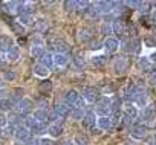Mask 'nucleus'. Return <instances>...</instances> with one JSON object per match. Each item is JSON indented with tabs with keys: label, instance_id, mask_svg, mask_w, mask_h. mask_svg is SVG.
I'll return each instance as SVG.
<instances>
[{
	"label": "nucleus",
	"instance_id": "43",
	"mask_svg": "<svg viewBox=\"0 0 156 145\" xmlns=\"http://www.w3.org/2000/svg\"><path fill=\"white\" fill-rule=\"evenodd\" d=\"M12 29H14L16 34H23V32H25V26H22L19 22H14V23H12Z\"/></svg>",
	"mask_w": 156,
	"mask_h": 145
},
{
	"label": "nucleus",
	"instance_id": "44",
	"mask_svg": "<svg viewBox=\"0 0 156 145\" xmlns=\"http://www.w3.org/2000/svg\"><path fill=\"white\" fill-rule=\"evenodd\" d=\"M37 105H38V109H43V110H48V105H49V101H48L46 98H41V99H38V101H37Z\"/></svg>",
	"mask_w": 156,
	"mask_h": 145
},
{
	"label": "nucleus",
	"instance_id": "19",
	"mask_svg": "<svg viewBox=\"0 0 156 145\" xmlns=\"http://www.w3.org/2000/svg\"><path fill=\"white\" fill-rule=\"evenodd\" d=\"M32 119H35L37 122L40 124H44L48 121V110H43V109H37L32 112Z\"/></svg>",
	"mask_w": 156,
	"mask_h": 145
},
{
	"label": "nucleus",
	"instance_id": "3",
	"mask_svg": "<svg viewBox=\"0 0 156 145\" xmlns=\"http://www.w3.org/2000/svg\"><path fill=\"white\" fill-rule=\"evenodd\" d=\"M86 102H97L100 99V90L95 87H86L83 89V96H81Z\"/></svg>",
	"mask_w": 156,
	"mask_h": 145
},
{
	"label": "nucleus",
	"instance_id": "48",
	"mask_svg": "<svg viewBox=\"0 0 156 145\" xmlns=\"http://www.w3.org/2000/svg\"><path fill=\"white\" fill-rule=\"evenodd\" d=\"M38 145H54V140L51 137H41L38 140Z\"/></svg>",
	"mask_w": 156,
	"mask_h": 145
},
{
	"label": "nucleus",
	"instance_id": "11",
	"mask_svg": "<svg viewBox=\"0 0 156 145\" xmlns=\"http://www.w3.org/2000/svg\"><path fill=\"white\" fill-rule=\"evenodd\" d=\"M54 112L57 113L58 118H67L70 115V105H67L66 102H60V104L55 105Z\"/></svg>",
	"mask_w": 156,
	"mask_h": 145
},
{
	"label": "nucleus",
	"instance_id": "20",
	"mask_svg": "<svg viewBox=\"0 0 156 145\" xmlns=\"http://www.w3.org/2000/svg\"><path fill=\"white\" fill-rule=\"evenodd\" d=\"M69 63V57L66 54H54V66L64 67Z\"/></svg>",
	"mask_w": 156,
	"mask_h": 145
},
{
	"label": "nucleus",
	"instance_id": "10",
	"mask_svg": "<svg viewBox=\"0 0 156 145\" xmlns=\"http://www.w3.org/2000/svg\"><path fill=\"white\" fill-rule=\"evenodd\" d=\"M97 125H98V128H101L103 131H109V130L113 128V124H112L110 116H100V118L97 119Z\"/></svg>",
	"mask_w": 156,
	"mask_h": 145
},
{
	"label": "nucleus",
	"instance_id": "5",
	"mask_svg": "<svg viewBox=\"0 0 156 145\" xmlns=\"http://www.w3.org/2000/svg\"><path fill=\"white\" fill-rule=\"evenodd\" d=\"M103 47L106 50V54H115L118 49H119V41L118 38H113V37H107L103 43Z\"/></svg>",
	"mask_w": 156,
	"mask_h": 145
},
{
	"label": "nucleus",
	"instance_id": "12",
	"mask_svg": "<svg viewBox=\"0 0 156 145\" xmlns=\"http://www.w3.org/2000/svg\"><path fill=\"white\" fill-rule=\"evenodd\" d=\"M6 118H8V122H9V125H11V127H19V125H23V121H25V116L19 115L17 112L9 113Z\"/></svg>",
	"mask_w": 156,
	"mask_h": 145
},
{
	"label": "nucleus",
	"instance_id": "2",
	"mask_svg": "<svg viewBox=\"0 0 156 145\" xmlns=\"http://www.w3.org/2000/svg\"><path fill=\"white\" fill-rule=\"evenodd\" d=\"M95 113L100 115V116H110V101H109L106 96H104L103 99H98V101H97Z\"/></svg>",
	"mask_w": 156,
	"mask_h": 145
},
{
	"label": "nucleus",
	"instance_id": "38",
	"mask_svg": "<svg viewBox=\"0 0 156 145\" xmlns=\"http://www.w3.org/2000/svg\"><path fill=\"white\" fill-rule=\"evenodd\" d=\"M12 107H14V104H12V101H11L9 98L0 99V109H2V110H9V109H12Z\"/></svg>",
	"mask_w": 156,
	"mask_h": 145
},
{
	"label": "nucleus",
	"instance_id": "58",
	"mask_svg": "<svg viewBox=\"0 0 156 145\" xmlns=\"http://www.w3.org/2000/svg\"><path fill=\"white\" fill-rule=\"evenodd\" d=\"M3 64H5V57H3V55H0V67H2Z\"/></svg>",
	"mask_w": 156,
	"mask_h": 145
},
{
	"label": "nucleus",
	"instance_id": "45",
	"mask_svg": "<svg viewBox=\"0 0 156 145\" xmlns=\"http://www.w3.org/2000/svg\"><path fill=\"white\" fill-rule=\"evenodd\" d=\"M32 46H44V40L41 38V37H38V35H35L34 38H32Z\"/></svg>",
	"mask_w": 156,
	"mask_h": 145
},
{
	"label": "nucleus",
	"instance_id": "52",
	"mask_svg": "<svg viewBox=\"0 0 156 145\" xmlns=\"http://www.w3.org/2000/svg\"><path fill=\"white\" fill-rule=\"evenodd\" d=\"M112 93H113V89H112L110 86H109V87H106V89L103 90V95H104V96H107V95H112Z\"/></svg>",
	"mask_w": 156,
	"mask_h": 145
},
{
	"label": "nucleus",
	"instance_id": "60",
	"mask_svg": "<svg viewBox=\"0 0 156 145\" xmlns=\"http://www.w3.org/2000/svg\"><path fill=\"white\" fill-rule=\"evenodd\" d=\"M16 145H26V143H22V142H19V143H16Z\"/></svg>",
	"mask_w": 156,
	"mask_h": 145
},
{
	"label": "nucleus",
	"instance_id": "32",
	"mask_svg": "<svg viewBox=\"0 0 156 145\" xmlns=\"http://www.w3.org/2000/svg\"><path fill=\"white\" fill-rule=\"evenodd\" d=\"M73 64L78 67V69H83L86 66V60H84V55L83 54H76L73 57Z\"/></svg>",
	"mask_w": 156,
	"mask_h": 145
},
{
	"label": "nucleus",
	"instance_id": "31",
	"mask_svg": "<svg viewBox=\"0 0 156 145\" xmlns=\"http://www.w3.org/2000/svg\"><path fill=\"white\" fill-rule=\"evenodd\" d=\"M19 23L22 25V26H32L34 23H35V20H34V17L32 16H20V19H19Z\"/></svg>",
	"mask_w": 156,
	"mask_h": 145
},
{
	"label": "nucleus",
	"instance_id": "1",
	"mask_svg": "<svg viewBox=\"0 0 156 145\" xmlns=\"http://www.w3.org/2000/svg\"><path fill=\"white\" fill-rule=\"evenodd\" d=\"M16 112L19 113V115H28V113H31L32 112V109H34V102H32V99H29V98H22L16 105Z\"/></svg>",
	"mask_w": 156,
	"mask_h": 145
},
{
	"label": "nucleus",
	"instance_id": "14",
	"mask_svg": "<svg viewBox=\"0 0 156 145\" xmlns=\"http://www.w3.org/2000/svg\"><path fill=\"white\" fill-rule=\"evenodd\" d=\"M113 70L116 72V74H122V72H126L127 70V60L124 57L115 58V61H113Z\"/></svg>",
	"mask_w": 156,
	"mask_h": 145
},
{
	"label": "nucleus",
	"instance_id": "47",
	"mask_svg": "<svg viewBox=\"0 0 156 145\" xmlns=\"http://www.w3.org/2000/svg\"><path fill=\"white\" fill-rule=\"evenodd\" d=\"M148 6H150L148 2H141L139 6H138V11H139V12H147V11H148Z\"/></svg>",
	"mask_w": 156,
	"mask_h": 145
},
{
	"label": "nucleus",
	"instance_id": "53",
	"mask_svg": "<svg viewBox=\"0 0 156 145\" xmlns=\"http://www.w3.org/2000/svg\"><path fill=\"white\" fill-rule=\"evenodd\" d=\"M147 145H156V134H154V136H151V137L147 140Z\"/></svg>",
	"mask_w": 156,
	"mask_h": 145
},
{
	"label": "nucleus",
	"instance_id": "24",
	"mask_svg": "<svg viewBox=\"0 0 156 145\" xmlns=\"http://www.w3.org/2000/svg\"><path fill=\"white\" fill-rule=\"evenodd\" d=\"M138 66L144 70V72H148V70H151L153 69V63L148 60V57H141L139 60H138Z\"/></svg>",
	"mask_w": 156,
	"mask_h": 145
},
{
	"label": "nucleus",
	"instance_id": "56",
	"mask_svg": "<svg viewBox=\"0 0 156 145\" xmlns=\"http://www.w3.org/2000/svg\"><path fill=\"white\" fill-rule=\"evenodd\" d=\"M150 17H151V20H153V22L156 23V8H154V9L151 11V14H150Z\"/></svg>",
	"mask_w": 156,
	"mask_h": 145
},
{
	"label": "nucleus",
	"instance_id": "28",
	"mask_svg": "<svg viewBox=\"0 0 156 145\" xmlns=\"http://www.w3.org/2000/svg\"><path fill=\"white\" fill-rule=\"evenodd\" d=\"M14 131H16V127H3L0 128V137L2 139H9L11 136H14Z\"/></svg>",
	"mask_w": 156,
	"mask_h": 145
},
{
	"label": "nucleus",
	"instance_id": "34",
	"mask_svg": "<svg viewBox=\"0 0 156 145\" xmlns=\"http://www.w3.org/2000/svg\"><path fill=\"white\" fill-rule=\"evenodd\" d=\"M31 54H32L34 58H38V60H40V58L44 55V47H41V46H32Z\"/></svg>",
	"mask_w": 156,
	"mask_h": 145
},
{
	"label": "nucleus",
	"instance_id": "6",
	"mask_svg": "<svg viewBox=\"0 0 156 145\" xmlns=\"http://www.w3.org/2000/svg\"><path fill=\"white\" fill-rule=\"evenodd\" d=\"M14 136H16V139H17L19 142L25 143V142L29 140V137H31V131H29L25 125H19V127H16Z\"/></svg>",
	"mask_w": 156,
	"mask_h": 145
},
{
	"label": "nucleus",
	"instance_id": "8",
	"mask_svg": "<svg viewBox=\"0 0 156 145\" xmlns=\"http://www.w3.org/2000/svg\"><path fill=\"white\" fill-rule=\"evenodd\" d=\"M138 116H141V121H144V122L151 121L154 118V109H153V105L151 104H147L145 107H142V110H141V113Z\"/></svg>",
	"mask_w": 156,
	"mask_h": 145
},
{
	"label": "nucleus",
	"instance_id": "21",
	"mask_svg": "<svg viewBox=\"0 0 156 145\" xmlns=\"http://www.w3.org/2000/svg\"><path fill=\"white\" fill-rule=\"evenodd\" d=\"M12 46H14V41H12L9 37H6V35H2V37H0V50H2V52L6 54Z\"/></svg>",
	"mask_w": 156,
	"mask_h": 145
},
{
	"label": "nucleus",
	"instance_id": "49",
	"mask_svg": "<svg viewBox=\"0 0 156 145\" xmlns=\"http://www.w3.org/2000/svg\"><path fill=\"white\" fill-rule=\"evenodd\" d=\"M73 107H76V109H83V110H84V107H86V101L80 96V98H78V101L75 102V105H73Z\"/></svg>",
	"mask_w": 156,
	"mask_h": 145
},
{
	"label": "nucleus",
	"instance_id": "42",
	"mask_svg": "<svg viewBox=\"0 0 156 145\" xmlns=\"http://www.w3.org/2000/svg\"><path fill=\"white\" fill-rule=\"evenodd\" d=\"M51 90H52V83H51V81H44V83L40 84V92H41V93H44V92L49 93Z\"/></svg>",
	"mask_w": 156,
	"mask_h": 145
},
{
	"label": "nucleus",
	"instance_id": "16",
	"mask_svg": "<svg viewBox=\"0 0 156 145\" xmlns=\"http://www.w3.org/2000/svg\"><path fill=\"white\" fill-rule=\"evenodd\" d=\"M92 37H94V34L89 28H83V29L78 31V40H80L81 43H89L92 40Z\"/></svg>",
	"mask_w": 156,
	"mask_h": 145
},
{
	"label": "nucleus",
	"instance_id": "41",
	"mask_svg": "<svg viewBox=\"0 0 156 145\" xmlns=\"http://www.w3.org/2000/svg\"><path fill=\"white\" fill-rule=\"evenodd\" d=\"M73 142H75V145H87V143H89V140H87V137H86L84 134H78V136H75Z\"/></svg>",
	"mask_w": 156,
	"mask_h": 145
},
{
	"label": "nucleus",
	"instance_id": "27",
	"mask_svg": "<svg viewBox=\"0 0 156 145\" xmlns=\"http://www.w3.org/2000/svg\"><path fill=\"white\" fill-rule=\"evenodd\" d=\"M107 63V55H94L92 57V64L95 66V67H103L104 64Z\"/></svg>",
	"mask_w": 156,
	"mask_h": 145
},
{
	"label": "nucleus",
	"instance_id": "55",
	"mask_svg": "<svg viewBox=\"0 0 156 145\" xmlns=\"http://www.w3.org/2000/svg\"><path fill=\"white\" fill-rule=\"evenodd\" d=\"M148 60H150V61L154 64V63H156V52H154V54H151V55L148 57Z\"/></svg>",
	"mask_w": 156,
	"mask_h": 145
},
{
	"label": "nucleus",
	"instance_id": "51",
	"mask_svg": "<svg viewBox=\"0 0 156 145\" xmlns=\"http://www.w3.org/2000/svg\"><path fill=\"white\" fill-rule=\"evenodd\" d=\"M148 83H150V84H153V86H156V70H154L153 74L150 75V78H148Z\"/></svg>",
	"mask_w": 156,
	"mask_h": 145
},
{
	"label": "nucleus",
	"instance_id": "13",
	"mask_svg": "<svg viewBox=\"0 0 156 145\" xmlns=\"http://www.w3.org/2000/svg\"><path fill=\"white\" fill-rule=\"evenodd\" d=\"M63 131H64V127L60 122H54L52 125L48 127V133H49L51 137H58V136L63 134Z\"/></svg>",
	"mask_w": 156,
	"mask_h": 145
},
{
	"label": "nucleus",
	"instance_id": "18",
	"mask_svg": "<svg viewBox=\"0 0 156 145\" xmlns=\"http://www.w3.org/2000/svg\"><path fill=\"white\" fill-rule=\"evenodd\" d=\"M40 64L41 66H44L48 70H51L52 67H54V54H51V52H44V55L40 58Z\"/></svg>",
	"mask_w": 156,
	"mask_h": 145
},
{
	"label": "nucleus",
	"instance_id": "59",
	"mask_svg": "<svg viewBox=\"0 0 156 145\" xmlns=\"http://www.w3.org/2000/svg\"><path fill=\"white\" fill-rule=\"evenodd\" d=\"M5 87V81H3V78L0 77V89H3Z\"/></svg>",
	"mask_w": 156,
	"mask_h": 145
},
{
	"label": "nucleus",
	"instance_id": "22",
	"mask_svg": "<svg viewBox=\"0 0 156 145\" xmlns=\"http://www.w3.org/2000/svg\"><path fill=\"white\" fill-rule=\"evenodd\" d=\"M78 98H80V95H78L76 90H69L66 95H64V102L67 105H75V102L78 101Z\"/></svg>",
	"mask_w": 156,
	"mask_h": 145
},
{
	"label": "nucleus",
	"instance_id": "39",
	"mask_svg": "<svg viewBox=\"0 0 156 145\" xmlns=\"http://www.w3.org/2000/svg\"><path fill=\"white\" fill-rule=\"evenodd\" d=\"M29 131H31V133H34V134H41V133H44V131H46V127H44V124L37 122V124H35Z\"/></svg>",
	"mask_w": 156,
	"mask_h": 145
},
{
	"label": "nucleus",
	"instance_id": "17",
	"mask_svg": "<svg viewBox=\"0 0 156 145\" xmlns=\"http://www.w3.org/2000/svg\"><path fill=\"white\" fill-rule=\"evenodd\" d=\"M95 8L98 9L100 14H112V2H97Z\"/></svg>",
	"mask_w": 156,
	"mask_h": 145
},
{
	"label": "nucleus",
	"instance_id": "35",
	"mask_svg": "<svg viewBox=\"0 0 156 145\" xmlns=\"http://www.w3.org/2000/svg\"><path fill=\"white\" fill-rule=\"evenodd\" d=\"M63 6H64L66 12H73L76 9V2L75 0H66V2L63 3Z\"/></svg>",
	"mask_w": 156,
	"mask_h": 145
},
{
	"label": "nucleus",
	"instance_id": "30",
	"mask_svg": "<svg viewBox=\"0 0 156 145\" xmlns=\"http://www.w3.org/2000/svg\"><path fill=\"white\" fill-rule=\"evenodd\" d=\"M83 116H84V110H83V109H76V107L72 109L70 118H72L73 121H83Z\"/></svg>",
	"mask_w": 156,
	"mask_h": 145
},
{
	"label": "nucleus",
	"instance_id": "29",
	"mask_svg": "<svg viewBox=\"0 0 156 145\" xmlns=\"http://www.w3.org/2000/svg\"><path fill=\"white\" fill-rule=\"evenodd\" d=\"M19 55H20V52H19V47H17L16 44L6 52V58H8L9 61H16V60H19Z\"/></svg>",
	"mask_w": 156,
	"mask_h": 145
},
{
	"label": "nucleus",
	"instance_id": "26",
	"mask_svg": "<svg viewBox=\"0 0 156 145\" xmlns=\"http://www.w3.org/2000/svg\"><path fill=\"white\" fill-rule=\"evenodd\" d=\"M32 70H34V75H37V77H40V78H46V77L49 75V70H48L44 66H41V64H35Z\"/></svg>",
	"mask_w": 156,
	"mask_h": 145
},
{
	"label": "nucleus",
	"instance_id": "36",
	"mask_svg": "<svg viewBox=\"0 0 156 145\" xmlns=\"http://www.w3.org/2000/svg\"><path fill=\"white\" fill-rule=\"evenodd\" d=\"M34 26H35V29L37 31H46L48 29V20H44V19H38L35 23H34Z\"/></svg>",
	"mask_w": 156,
	"mask_h": 145
},
{
	"label": "nucleus",
	"instance_id": "50",
	"mask_svg": "<svg viewBox=\"0 0 156 145\" xmlns=\"http://www.w3.org/2000/svg\"><path fill=\"white\" fill-rule=\"evenodd\" d=\"M48 121L58 122V116H57V113H55V112H52V113H48Z\"/></svg>",
	"mask_w": 156,
	"mask_h": 145
},
{
	"label": "nucleus",
	"instance_id": "40",
	"mask_svg": "<svg viewBox=\"0 0 156 145\" xmlns=\"http://www.w3.org/2000/svg\"><path fill=\"white\" fill-rule=\"evenodd\" d=\"M2 78H3L5 83H6V81H14V80H16V72H14V70H5L3 75H2Z\"/></svg>",
	"mask_w": 156,
	"mask_h": 145
},
{
	"label": "nucleus",
	"instance_id": "23",
	"mask_svg": "<svg viewBox=\"0 0 156 145\" xmlns=\"http://www.w3.org/2000/svg\"><path fill=\"white\" fill-rule=\"evenodd\" d=\"M135 104H136V107H138V105L145 107V105L148 104V96H147L145 89H144V90H141V92L136 95V98H135Z\"/></svg>",
	"mask_w": 156,
	"mask_h": 145
},
{
	"label": "nucleus",
	"instance_id": "54",
	"mask_svg": "<svg viewBox=\"0 0 156 145\" xmlns=\"http://www.w3.org/2000/svg\"><path fill=\"white\" fill-rule=\"evenodd\" d=\"M61 145H75V142H73V139H66L61 142Z\"/></svg>",
	"mask_w": 156,
	"mask_h": 145
},
{
	"label": "nucleus",
	"instance_id": "4",
	"mask_svg": "<svg viewBox=\"0 0 156 145\" xmlns=\"http://www.w3.org/2000/svg\"><path fill=\"white\" fill-rule=\"evenodd\" d=\"M122 112H124V116L127 119H135L139 115V109L136 107V104L135 102H129V101L122 105Z\"/></svg>",
	"mask_w": 156,
	"mask_h": 145
},
{
	"label": "nucleus",
	"instance_id": "25",
	"mask_svg": "<svg viewBox=\"0 0 156 145\" xmlns=\"http://www.w3.org/2000/svg\"><path fill=\"white\" fill-rule=\"evenodd\" d=\"M54 49H55V54H66L67 49H69V46L63 40H55L54 41Z\"/></svg>",
	"mask_w": 156,
	"mask_h": 145
},
{
	"label": "nucleus",
	"instance_id": "46",
	"mask_svg": "<svg viewBox=\"0 0 156 145\" xmlns=\"http://www.w3.org/2000/svg\"><path fill=\"white\" fill-rule=\"evenodd\" d=\"M6 125H8V118H6L5 113L0 112V128H3V127H6Z\"/></svg>",
	"mask_w": 156,
	"mask_h": 145
},
{
	"label": "nucleus",
	"instance_id": "7",
	"mask_svg": "<svg viewBox=\"0 0 156 145\" xmlns=\"http://www.w3.org/2000/svg\"><path fill=\"white\" fill-rule=\"evenodd\" d=\"M139 44H141V41L136 40V38H133V40L124 41L122 46H121V49H122L124 52H127V54H136V52L139 50V47H141Z\"/></svg>",
	"mask_w": 156,
	"mask_h": 145
},
{
	"label": "nucleus",
	"instance_id": "37",
	"mask_svg": "<svg viewBox=\"0 0 156 145\" xmlns=\"http://www.w3.org/2000/svg\"><path fill=\"white\" fill-rule=\"evenodd\" d=\"M100 32H101V35L109 37V35L113 32V31H112V23H103L101 28H100Z\"/></svg>",
	"mask_w": 156,
	"mask_h": 145
},
{
	"label": "nucleus",
	"instance_id": "15",
	"mask_svg": "<svg viewBox=\"0 0 156 145\" xmlns=\"http://www.w3.org/2000/svg\"><path fill=\"white\" fill-rule=\"evenodd\" d=\"M95 122H97V113H95L94 110L86 112L84 116H83V124H84L86 127H94Z\"/></svg>",
	"mask_w": 156,
	"mask_h": 145
},
{
	"label": "nucleus",
	"instance_id": "33",
	"mask_svg": "<svg viewBox=\"0 0 156 145\" xmlns=\"http://www.w3.org/2000/svg\"><path fill=\"white\" fill-rule=\"evenodd\" d=\"M112 31L116 32L118 35L124 34V25H122V22H121V20H115L113 25H112Z\"/></svg>",
	"mask_w": 156,
	"mask_h": 145
},
{
	"label": "nucleus",
	"instance_id": "9",
	"mask_svg": "<svg viewBox=\"0 0 156 145\" xmlns=\"http://www.w3.org/2000/svg\"><path fill=\"white\" fill-rule=\"evenodd\" d=\"M130 134H132L135 139H144V137L147 136V127H145V125H141V124L133 125V127L130 128Z\"/></svg>",
	"mask_w": 156,
	"mask_h": 145
},
{
	"label": "nucleus",
	"instance_id": "57",
	"mask_svg": "<svg viewBox=\"0 0 156 145\" xmlns=\"http://www.w3.org/2000/svg\"><path fill=\"white\" fill-rule=\"evenodd\" d=\"M100 47H101V46H100V43H97V41L90 46V49H100Z\"/></svg>",
	"mask_w": 156,
	"mask_h": 145
}]
</instances>
